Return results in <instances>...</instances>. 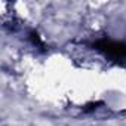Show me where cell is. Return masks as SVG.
<instances>
[{
  "label": "cell",
  "instance_id": "6da1fadb",
  "mask_svg": "<svg viewBox=\"0 0 126 126\" xmlns=\"http://www.w3.org/2000/svg\"><path fill=\"white\" fill-rule=\"evenodd\" d=\"M102 50H105V53H108L110 56H114V58H126V46L122 45V43H116V42H102L99 45Z\"/></svg>",
  "mask_w": 126,
  "mask_h": 126
}]
</instances>
